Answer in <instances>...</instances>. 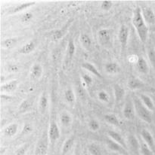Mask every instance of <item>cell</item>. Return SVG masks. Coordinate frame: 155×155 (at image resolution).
I'll return each mask as SVG.
<instances>
[{"instance_id":"1","label":"cell","mask_w":155,"mask_h":155,"mask_svg":"<svg viewBox=\"0 0 155 155\" xmlns=\"http://www.w3.org/2000/svg\"><path fill=\"white\" fill-rule=\"evenodd\" d=\"M133 25L136 29L141 41L145 42L148 35V27L142 17V8L140 7L136 8L133 12Z\"/></svg>"},{"instance_id":"2","label":"cell","mask_w":155,"mask_h":155,"mask_svg":"<svg viewBox=\"0 0 155 155\" xmlns=\"http://www.w3.org/2000/svg\"><path fill=\"white\" fill-rule=\"evenodd\" d=\"M133 101L136 110V114L139 116V118L147 124L152 123V115L151 111L144 105L139 97H134Z\"/></svg>"},{"instance_id":"3","label":"cell","mask_w":155,"mask_h":155,"mask_svg":"<svg viewBox=\"0 0 155 155\" xmlns=\"http://www.w3.org/2000/svg\"><path fill=\"white\" fill-rule=\"evenodd\" d=\"M60 136H61V132H60L59 127L55 121L51 122L48 131V137L51 143H55L59 139Z\"/></svg>"},{"instance_id":"4","label":"cell","mask_w":155,"mask_h":155,"mask_svg":"<svg viewBox=\"0 0 155 155\" xmlns=\"http://www.w3.org/2000/svg\"><path fill=\"white\" fill-rule=\"evenodd\" d=\"M123 114L126 119L132 120L135 118L136 116V110H135L134 104L132 100H127L124 105Z\"/></svg>"},{"instance_id":"5","label":"cell","mask_w":155,"mask_h":155,"mask_svg":"<svg viewBox=\"0 0 155 155\" xmlns=\"http://www.w3.org/2000/svg\"><path fill=\"white\" fill-rule=\"evenodd\" d=\"M48 136H44L39 140L35 148V155H47Z\"/></svg>"},{"instance_id":"6","label":"cell","mask_w":155,"mask_h":155,"mask_svg":"<svg viewBox=\"0 0 155 155\" xmlns=\"http://www.w3.org/2000/svg\"><path fill=\"white\" fill-rule=\"evenodd\" d=\"M129 35V30L128 26L124 25V24L121 25L120 30H119L118 38L123 51L126 48L127 43H128Z\"/></svg>"},{"instance_id":"7","label":"cell","mask_w":155,"mask_h":155,"mask_svg":"<svg viewBox=\"0 0 155 155\" xmlns=\"http://www.w3.org/2000/svg\"><path fill=\"white\" fill-rule=\"evenodd\" d=\"M106 144L108 148L111 151H114V152L119 153L121 155H127V150L124 147L122 146L121 145H120L119 143L116 142L115 141L112 140L111 139H108L106 140Z\"/></svg>"},{"instance_id":"8","label":"cell","mask_w":155,"mask_h":155,"mask_svg":"<svg viewBox=\"0 0 155 155\" xmlns=\"http://www.w3.org/2000/svg\"><path fill=\"white\" fill-rule=\"evenodd\" d=\"M98 39L99 44L103 46H107L110 44L111 39V34L109 29H102L98 32Z\"/></svg>"},{"instance_id":"9","label":"cell","mask_w":155,"mask_h":155,"mask_svg":"<svg viewBox=\"0 0 155 155\" xmlns=\"http://www.w3.org/2000/svg\"><path fill=\"white\" fill-rule=\"evenodd\" d=\"M142 14L145 23L148 24H155V14L154 11L149 7H144L142 8Z\"/></svg>"},{"instance_id":"10","label":"cell","mask_w":155,"mask_h":155,"mask_svg":"<svg viewBox=\"0 0 155 155\" xmlns=\"http://www.w3.org/2000/svg\"><path fill=\"white\" fill-rule=\"evenodd\" d=\"M141 136H142V138L143 139L144 142H145V143L151 148V149L153 151H154L155 142L154 137H153L151 132L146 129H143L141 131Z\"/></svg>"},{"instance_id":"11","label":"cell","mask_w":155,"mask_h":155,"mask_svg":"<svg viewBox=\"0 0 155 155\" xmlns=\"http://www.w3.org/2000/svg\"><path fill=\"white\" fill-rule=\"evenodd\" d=\"M136 68L139 73L143 74V75L148 74L150 70L148 62H147L146 60H145V58H143V57H139V58H138L137 62H136Z\"/></svg>"},{"instance_id":"12","label":"cell","mask_w":155,"mask_h":155,"mask_svg":"<svg viewBox=\"0 0 155 155\" xmlns=\"http://www.w3.org/2000/svg\"><path fill=\"white\" fill-rule=\"evenodd\" d=\"M43 73V66L40 63H35L33 65L30 69V77L32 80H38L42 77Z\"/></svg>"},{"instance_id":"13","label":"cell","mask_w":155,"mask_h":155,"mask_svg":"<svg viewBox=\"0 0 155 155\" xmlns=\"http://www.w3.org/2000/svg\"><path fill=\"white\" fill-rule=\"evenodd\" d=\"M125 94L126 91L121 85L118 84H115L114 85V95L116 103H120L124 99Z\"/></svg>"},{"instance_id":"14","label":"cell","mask_w":155,"mask_h":155,"mask_svg":"<svg viewBox=\"0 0 155 155\" xmlns=\"http://www.w3.org/2000/svg\"><path fill=\"white\" fill-rule=\"evenodd\" d=\"M18 85V81L17 79L15 80L9 81L4 83L3 84H1L0 89L2 92L5 93H11L15 91L17 89Z\"/></svg>"},{"instance_id":"15","label":"cell","mask_w":155,"mask_h":155,"mask_svg":"<svg viewBox=\"0 0 155 155\" xmlns=\"http://www.w3.org/2000/svg\"><path fill=\"white\" fill-rule=\"evenodd\" d=\"M127 86L131 91H136L143 87L144 82L139 78L132 77L127 81Z\"/></svg>"},{"instance_id":"16","label":"cell","mask_w":155,"mask_h":155,"mask_svg":"<svg viewBox=\"0 0 155 155\" xmlns=\"http://www.w3.org/2000/svg\"><path fill=\"white\" fill-rule=\"evenodd\" d=\"M108 136H109L110 139H111L112 140L115 141L116 142L119 143L120 145H121L122 146L124 147L126 149H127L126 144L125 140H124L123 137L117 132L114 131V130H108Z\"/></svg>"},{"instance_id":"17","label":"cell","mask_w":155,"mask_h":155,"mask_svg":"<svg viewBox=\"0 0 155 155\" xmlns=\"http://www.w3.org/2000/svg\"><path fill=\"white\" fill-rule=\"evenodd\" d=\"M18 131V125L17 124H11L8 125L5 129L3 130V135L5 137L8 138H12L17 134Z\"/></svg>"},{"instance_id":"18","label":"cell","mask_w":155,"mask_h":155,"mask_svg":"<svg viewBox=\"0 0 155 155\" xmlns=\"http://www.w3.org/2000/svg\"><path fill=\"white\" fill-rule=\"evenodd\" d=\"M36 4V2L33 1H29V2H26L22 3V4L18 5L17 6L14 7L10 12H9V15H12V14H17L19 13V12H23V11L26 10L28 8L31 7V6L34 5Z\"/></svg>"},{"instance_id":"19","label":"cell","mask_w":155,"mask_h":155,"mask_svg":"<svg viewBox=\"0 0 155 155\" xmlns=\"http://www.w3.org/2000/svg\"><path fill=\"white\" fill-rule=\"evenodd\" d=\"M76 52V46L74 44V41L72 39H70L68 41L67 46V51H66V60L67 63L71 61L74 57V54Z\"/></svg>"},{"instance_id":"20","label":"cell","mask_w":155,"mask_h":155,"mask_svg":"<svg viewBox=\"0 0 155 155\" xmlns=\"http://www.w3.org/2000/svg\"><path fill=\"white\" fill-rule=\"evenodd\" d=\"M139 99H140L141 101L142 102V103L144 104L145 107H146L148 109H149L151 111H154L155 109V105L154 101L152 100V99L149 97V96L146 95V94H140L139 95Z\"/></svg>"},{"instance_id":"21","label":"cell","mask_w":155,"mask_h":155,"mask_svg":"<svg viewBox=\"0 0 155 155\" xmlns=\"http://www.w3.org/2000/svg\"><path fill=\"white\" fill-rule=\"evenodd\" d=\"M48 105H49V99H48L46 93L44 92L42 94L40 100H39V111H40L41 114H43L46 112L48 108Z\"/></svg>"},{"instance_id":"22","label":"cell","mask_w":155,"mask_h":155,"mask_svg":"<svg viewBox=\"0 0 155 155\" xmlns=\"http://www.w3.org/2000/svg\"><path fill=\"white\" fill-rule=\"evenodd\" d=\"M105 69L107 73L110 74V75L117 74L120 71V66L115 62H109V63H107L105 66Z\"/></svg>"},{"instance_id":"23","label":"cell","mask_w":155,"mask_h":155,"mask_svg":"<svg viewBox=\"0 0 155 155\" xmlns=\"http://www.w3.org/2000/svg\"><path fill=\"white\" fill-rule=\"evenodd\" d=\"M82 67L84 69H86V70L90 72L91 73L95 75V76H96L97 78H102V74H101L100 72L98 70L96 66H95V65H93L92 63H89V62H85V63H82Z\"/></svg>"},{"instance_id":"24","label":"cell","mask_w":155,"mask_h":155,"mask_svg":"<svg viewBox=\"0 0 155 155\" xmlns=\"http://www.w3.org/2000/svg\"><path fill=\"white\" fill-rule=\"evenodd\" d=\"M73 121L72 116L67 111H64L60 114V122L64 127H69Z\"/></svg>"},{"instance_id":"25","label":"cell","mask_w":155,"mask_h":155,"mask_svg":"<svg viewBox=\"0 0 155 155\" xmlns=\"http://www.w3.org/2000/svg\"><path fill=\"white\" fill-rule=\"evenodd\" d=\"M74 143H75V139L74 137H70L65 140L64 142L63 146H62L61 150V155H66L71 150V148L74 146Z\"/></svg>"},{"instance_id":"26","label":"cell","mask_w":155,"mask_h":155,"mask_svg":"<svg viewBox=\"0 0 155 155\" xmlns=\"http://www.w3.org/2000/svg\"><path fill=\"white\" fill-rule=\"evenodd\" d=\"M80 41L81 45L86 50L89 51L92 48V39L89 35L86 33H82L80 37Z\"/></svg>"},{"instance_id":"27","label":"cell","mask_w":155,"mask_h":155,"mask_svg":"<svg viewBox=\"0 0 155 155\" xmlns=\"http://www.w3.org/2000/svg\"><path fill=\"white\" fill-rule=\"evenodd\" d=\"M104 118H105V120L107 123H108L111 125H113V126L120 127V125H121L120 120H119L118 117H117L114 114L109 113V114H105Z\"/></svg>"},{"instance_id":"28","label":"cell","mask_w":155,"mask_h":155,"mask_svg":"<svg viewBox=\"0 0 155 155\" xmlns=\"http://www.w3.org/2000/svg\"><path fill=\"white\" fill-rule=\"evenodd\" d=\"M64 99L70 105H74L76 101V95L74 91L71 88L66 90L64 92Z\"/></svg>"},{"instance_id":"29","label":"cell","mask_w":155,"mask_h":155,"mask_svg":"<svg viewBox=\"0 0 155 155\" xmlns=\"http://www.w3.org/2000/svg\"><path fill=\"white\" fill-rule=\"evenodd\" d=\"M35 43L33 41H30L29 42L26 43L24 45H23L22 48L19 50V52L22 54H25V55L26 54H29L31 52L33 51L34 49H35Z\"/></svg>"},{"instance_id":"30","label":"cell","mask_w":155,"mask_h":155,"mask_svg":"<svg viewBox=\"0 0 155 155\" xmlns=\"http://www.w3.org/2000/svg\"><path fill=\"white\" fill-rule=\"evenodd\" d=\"M18 38H6L2 42V47L4 48L5 49H11L13 48L18 43Z\"/></svg>"},{"instance_id":"31","label":"cell","mask_w":155,"mask_h":155,"mask_svg":"<svg viewBox=\"0 0 155 155\" xmlns=\"http://www.w3.org/2000/svg\"><path fill=\"white\" fill-rule=\"evenodd\" d=\"M88 151L91 155H103L99 145L95 143H91L87 146Z\"/></svg>"},{"instance_id":"32","label":"cell","mask_w":155,"mask_h":155,"mask_svg":"<svg viewBox=\"0 0 155 155\" xmlns=\"http://www.w3.org/2000/svg\"><path fill=\"white\" fill-rule=\"evenodd\" d=\"M31 106H32V103L30 100H24V101H22V103L20 104L19 107H18V111L21 114H24L30 109Z\"/></svg>"},{"instance_id":"33","label":"cell","mask_w":155,"mask_h":155,"mask_svg":"<svg viewBox=\"0 0 155 155\" xmlns=\"http://www.w3.org/2000/svg\"><path fill=\"white\" fill-rule=\"evenodd\" d=\"M64 33L65 32L63 29H55V30L52 31L51 33V39L54 41H58L64 35Z\"/></svg>"},{"instance_id":"34","label":"cell","mask_w":155,"mask_h":155,"mask_svg":"<svg viewBox=\"0 0 155 155\" xmlns=\"http://www.w3.org/2000/svg\"><path fill=\"white\" fill-rule=\"evenodd\" d=\"M139 151L142 155H154V151L151 149V148L145 142L140 144Z\"/></svg>"},{"instance_id":"35","label":"cell","mask_w":155,"mask_h":155,"mask_svg":"<svg viewBox=\"0 0 155 155\" xmlns=\"http://www.w3.org/2000/svg\"><path fill=\"white\" fill-rule=\"evenodd\" d=\"M128 142L129 143L130 146L135 150H139V147H140V143L139 142V140L137 138L134 136V135H129L128 136Z\"/></svg>"},{"instance_id":"36","label":"cell","mask_w":155,"mask_h":155,"mask_svg":"<svg viewBox=\"0 0 155 155\" xmlns=\"http://www.w3.org/2000/svg\"><path fill=\"white\" fill-rule=\"evenodd\" d=\"M30 148V144L25 143L15 151V155H26Z\"/></svg>"},{"instance_id":"37","label":"cell","mask_w":155,"mask_h":155,"mask_svg":"<svg viewBox=\"0 0 155 155\" xmlns=\"http://www.w3.org/2000/svg\"><path fill=\"white\" fill-rule=\"evenodd\" d=\"M88 127H89V130L92 132H97L98 130L100 129V124L98 120L92 119L88 123Z\"/></svg>"},{"instance_id":"38","label":"cell","mask_w":155,"mask_h":155,"mask_svg":"<svg viewBox=\"0 0 155 155\" xmlns=\"http://www.w3.org/2000/svg\"><path fill=\"white\" fill-rule=\"evenodd\" d=\"M98 99L102 103H108L110 100V96L105 91H102L98 93Z\"/></svg>"},{"instance_id":"39","label":"cell","mask_w":155,"mask_h":155,"mask_svg":"<svg viewBox=\"0 0 155 155\" xmlns=\"http://www.w3.org/2000/svg\"><path fill=\"white\" fill-rule=\"evenodd\" d=\"M147 54H148V57L150 63L155 69V50L152 48H148Z\"/></svg>"},{"instance_id":"40","label":"cell","mask_w":155,"mask_h":155,"mask_svg":"<svg viewBox=\"0 0 155 155\" xmlns=\"http://www.w3.org/2000/svg\"><path fill=\"white\" fill-rule=\"evenodd\" d=\"M113 2L111 0H104L101 3V8L105 12H108L112 8Z\"/></svg>"},{"instance_id":"41","label":"cell","mask_w":155,"mask_h":155,"mask_svg":"<svg viewBox=\"0 0 155 155\" xmlns=\"http://www.w3.org/2000/svg\"><path fill=\"white\" fill-rule=\"evenodd\" d=\"M82 79H83V84H84L85 86L89 87L92 85L93 79L89 75H88V74H83V75H82Z\"/></svg>"},{"instance_id":"42","label":"cell","mask_w":155,"mask_h":155,"mask_svg":"<svg viewBox=\"0 0 155 155\" xmlns=\"http://www.w3.org/2000/svg\"><path fill=\"white\" fill-rule=\"evenodd\" d=\"M33 18V14L31 13V12H26L21 17V21L24 24H26V23L30 22Z\"/></svg>"},{"instance_id":"43","label":"cell","mask_w":155,"mask_h":155,"mask_svg":"<svg viewBox=\"0 0 155 155\" xmlns=\"http://www.w3.org/2000/svg\"><path fill=\"white\" fill-rule=\"evenodd\" d=\"M20 68L18 65L16 64H9L7 66V70L8 72H10V73H15V72H18L19 71Z\"/></svg>"},{"instance_id":"44","label":"cell","mask_w":155,"mask_h":155,"mask_svg":"<svg viewBox=\"0 0 155 155\" xmlns=\"http://www.w3.org/2000/svg\"><path fill=\"white\" fill-rule=\"evenodd\" d=\"M0 100H1L2 103H9V102H11L12 100H13V97L12 96L6 95V94H1V96H0Z\"/></svg>"},{"instance_id":"45","label":"cell","mask_w":155,"mask_h":155,"mask_svg":"<svg viewBox=\"0 0 155 155\" xmlns=\"http://www.w3.org/2000/svg\"><path fill=\"white\" fill-rule=\"evenodd\" d=\"M32 131H33V127L31 126L30 124H25L24 126V128H23L22 134L23 135L29 134V133H30Z\"/></svg>"},{"instance_id":"46","label":"cell","mask_w":155,"mask_h":155,"mask_svg":"<svg viewBox=\"0 0 155 155\" xmlns=\"http://www.w3.org/2000/svg\"><path fill=\"white\" fill-rule=\"evenodd\" d=\"M61 55V50L58 48H56L55 50H54L53 53H52V59H53L54 60H59Z\"/></svg>"},{"instance_id":"47","label":"cell","mask_w":155,"mask_h":155,"mask_svg":"<svg viewBox=\"0 0 155 155\" xmlns=\"http://www.w3.org/2000/svg\"><path fill=\"white\" fill-rule=\"evenodd\" d=\"M74 155H81V151H80V148L79 145H77V147H76Z\"/></svg>"},{"instance_id":"48","label":"cell","mask_w":155,"mask_h":155,"mask_svg":"<svg viewBox=\"0 0 155 155\" xmlns=\"http://www.w3.org/2000/svg\"><path fill=\"white\" fill-rule=\"evenodd\" d=\"M6 151V148H2V147L1 148H0V155H3L5 154V152Z\"/></svg>"}]
</instances>
